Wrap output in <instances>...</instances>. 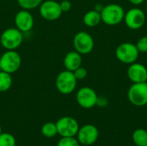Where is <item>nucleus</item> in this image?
<instances>
[{"instance_id": "1", "label": "nucleus", "mask_w": 147, "mask_h": 146, "mask_svg": "<svg viewBox=\"0 0 147 146\" xmlns=\"http://www.w3.org/2000/svg\"><path fill=\"white\" fill-rule=\"evenodd\" d=\"M102 22L109 26H115L124 20L125 10L123 7L118 3H110L103 6L101 10Z\"/></svg>"}, {"instance_id": "2", "label": "nucleus", "mask_w": 147, "mask_h": 146, "mask_svg": "<svg viewBox=\"0 0 147 146\" xmlns=\"http://www.w3.org/2000/svg\"><path fill=\"white\" fill-rule=\"evenodd\" d=\"M140 52L135 44L131 42H123L115 49L116 59L125 65H131L137 61Z\"/></svg>"}, {"instance_id": "3", "label": "nucleus", "mask_w": 147, "mask_h": 146, "mask_svg": "<svg viewBox=\"0 0 147 146\" xmlns=\"http://www.w3.org/2000/svg\"><path fill=\"white\" fill-rule=\"evenodd\" d=\"M78 80L72 71L65 70L59 73L55 80L57 90L63 95H69L74 92L77 87Z\"/></svg>"}, {"instance_id": "4", "label": "nucleus", "mask_w": 147, "mask_h": 146, "mask_svg": "<svg viewBox=\"0 0 147 146\" xmlns=\"http://www.w3.org/2000/svg\"><path fill=\"white\" fill-rule=\"evenodd\" d=\"M23 33L16 28H9L0 35V43L6 50H16L22 43Z\"/></svg>"}, {"instance_id": "5", "label": "nucleus", "mask_w": 147, "mask_h": 146, "mask_svg": "<svg viewBox=\"0 0 147 146\" xmlns=\"http://www.w3.org/2000/svg\"><path fill=\"white\" fill-rule=\"evenodd\" d=\"M22 65V58L16 50H6L0 57V69L9 74L16 72Z\"/></svg>"}, {"instance_id": "6", "label": "nucleus", "mask_w": 147, "mask_h": 146, "mask_svg": "<svg viewBox=\"0 0 147 146\" xmlns=\"http://www.w3.org/2000/svg\"><path fill=\"white\" fill-rule=\"evenodd\" d=\"M128 101L136 107L147 104V82L133 83L127 90Z\"/></svg>"}, {"instance_id": "7", "label": "nucleus", "mask_w": 147, "mask_h": 146, "mask_svg": "<svg viewBox=\"0 0 147 146\" xmlns=\"http://www.w3.org/2000/svg\"><path fill=\"white\" fill-rule=\"evenodd\" d=\"M72 44L75 51L81 55H84L92 52L94 48V39L89 33L80 31L74 35Z\"/></svg>"}, {"instance_id": "8", "label": "nucleus", "mask_w": 147, "mask_h": 146, "mask_svg": "<svg viewBox=\"0 0 147 146\" xmlns=\"http://www.w3.org/2000/svg\"><path fill=\"white\" fill-rule=\"evenodd\" d=\"M123 21L128 28L132 30H138L145 25L146 15L141 9L132 8L125 12Z\"/></svg>"}, {"instance_id": "9", "label": "nucleus", "mask_w": 147, "mask_h": 146, "mask_svg": "<svg viewBox=\"0 0 147 146\" xmlns=\"http://www.w3.org/2000/svg\"><path fill=\"white\" fill-rule=\"evenodd\" d=\"M55 124L58 134L61 137H76L80 127L77 120L70 116H65L59 119Z\"/></svg>"}, {"instance_id": "10", "label": "nucleus", "mask_w": 147, "mask_h": 146, "mask_svg": "<svg viewBox=\"0 0 147 146\" xmlns=\"http://www.w3.org/2000/svg\"><path fill=\"white\" fill-rule=\"evenodd\" d=\"M39 12L40 16L48 22L58 20L63 13L60 9L59 2L55 0L43 1L39 7Z\"/></svg>"}, {"instance_id": "11", "label": "nucleus", "mask_w": 147, "mask_h": 146, "mask_svg": "<svg viewBox=\"0 0 147 146\" xmlns=\"http://www.w3.org/2000/svg\"><path fill=\"white\" fill-rule=\"evenodd\" d=\"M78 104L85 109H90L97 104L98 96L96 92L90 87L80 88L76 95Z\"/></svg>"}, {"instance_id": "12", "label": "nucleus", "mask_w": 147, "mask_h": 146, "mask_svg": "<svg viewBox=\"0 0 147 146\" xmlns=\"http://www.w3.org/2000/svg\"><path fill=\"white\" fill-rule=\"evenodd\" d=\"M99 138V131L97 127L91 124L84 125L79 127L77 133V139L80 145H92Z\"/></svg>"}, {"instance_id": "13", "label": "nucleus", "mask_w": 147, "mask_h": 146, "mask_svg": "<svg viewBox=\"0 0 147 146\" xmlns=\"http://www.w3.org/2000/svg\"><path fill=\"white\" fill-rule=\"evenodd\" d=\"M34 24V19L29 10L21 9L15 15V25L22 33H27L32 30Z\"/></svg>"}, {"instance_id": "14", "label": "nucleus", "mask_w": 147, "mask_h": 146, "mask_svg": "<svg viewBox=\"0 0 147 146\" xmlns=\"http://www.w3.org/2000/svg\"><path fill=\"white\" fill-rule=\"evenodd\" d=\"M127 75L133 83L147 82V68L140 63L134 62L129 65Z\"/></svg>"}, {"instance_id": "15", "label": "nucleus", "mask_w": 147, "mask_h": 146, "mask_svg": "<svg viewBox=\"0 0 147 146\" xmlns=\"http://www.w3.org/2000/svg\"><path fill=\"white\" fill-rule=\"evenodd\" d=\"M82 55L77 51L69 52L64 58V66L65 70L70 71H74L76 69L82 66Z\"/></svg>"}, {"instance_id": "16", "label": "nucleus", "mask_w": 147, "mask_h": 146, "mask_svg": "<svg viewBox=\"0 0 147 146\" xmlns=\"http://www.w3.org/2000/svg\"><path fill=\"white\" fill-rule=\"evenodd\" d=\"M83 22L85 26L90 28H94L102 22L101 13L96 11V9L90 10L84 14L83 17Z\"/></svg>"}, {"instance_id": "17", "label": "nucleus", "mask_w": 147, "mask_h": 146, "mask_svg": "<svg viewBox=\"0 0 147 146\" xmlns=\"http://www.w3.org/2000/svg\"><path fill=\"white\" fill-rule=\"evenodd\" d=\"M132 139L136 146H147V131L143 128L136 129L133 133Z\"/></svg>"}, {"instance_id": "18", "label": "nucleus", "mask_w": 147, "mask_h": 146, "mask_svg": "<svg viewBox=\"0 0 147 146\" xmlns=\"http://www.w3.org/2000/svg\"><path fill=\"white\" fill-rule=\"evenodd\" d=\"M13 79L11 74L3 71H0V92L8 91L12 86Z\"/></svg>"}, {"instance_id": "19", "label": "nucleus", "mask_w": 147, "mask_h": 146, "mask_svg": "<svg viewBox=\"0 0 147 146\" xmlns=\"http://www.w3.org/2000/svg\"><path fill=\"white\" fill-rule=\"evenodd\" d=\"M41 133L44 137L51 139L58 134L56 124L53 122H47L41 127Z\"/></svg>"}, {"instance_id": "20", "label": "nucleus", "mask_w": 147, "mask_h": 146, "mask_svg": "<svg viewBox=\"0 0 147 146\" xmlns=\"http://www.w3.org/2000/svg\"><path fill=\"white\" fill-rule=\"evenodd\" d=\"M18 5L22 9L32 10L36 8H39L43 0H16Z\"/></svg>"}, {"instance_id": "21", "label": "nucleus", "mask_w": 147, "mask_h": 146, "mask_svg": "<svg viewBox=\"0 0 147 146\" xmlns=\"http://www.w3.org/2000/svg\"><path fill=\"white\" fill-rule=\"evenodd\" d=\"M0 146H16V139L10 133H2L0 134Z\"/></svg>"}, {"instance_id": "22", "label": "nucleus", "mask_w": 147, "mask_h": 146, "mask_svg": "<svg viewBox=\"0 0 147 146\" xmlns=\"http://www.w3.org/2000/svg\"><path fill=\"white\" fill-rule=\"evenodd\" d=\"M57 146H80V144L75 137H61Z\"/></svg>"}, {"instance_id": "23", "label": "nucleus", "mask_w": 147, "mask_h": 146, "mask_svg": "<svg viewBox=\"0 0 147 146\" xmlns=\"http://www.w3.org/2000/svg\"><path fill=\"white\" fill-rule=\"evenodd\" d=\"M140 53H146L147 52V35H145L143 37H141L140 39H139V40L137 41V43L135 44Z\"/></svg>"}, {"instance_id": "24", "label": "nucleus", "mask_w": 147, "mask_h": 146, "mask_svg": "<svg viewBox=\"0 0 147 146\" xmlns=\"http://www.w3.org/2000/svg\"><path fill=\"white\" fill-rule=\"evenodd\" d=\"M76 79L77 80H84V78H86L87 75H88V71L87 70L83 67V66H80L78 67V69H76L74 71H72Z\"/></svg>"}, {"instance_id": "25", "label": "nucleus", "mask_w": 147, "mask_h": 146, "mask_svg": "<svg viewBox=\"0 0 147 146\" xmlns=\"http://www.w3.org/2000/svg\"><path fill=\"white\" fill-rule=\"evenodd\" d=\"M59 5L62 12H67L71 9V3L69 0H62L59 2Z\"/></svg>"}, {"instance_id": "26", "label": "nucleus", "mask_w": 147, "mask_h": 146, "mask_svg": "<svg viewBox=\"0 0 147 146\" xmlns=\"http://www.w3.org/2000/svg\"><path fill=\"white\" fill-rule=\"evenodd\" d=\"M145 1H146V0H129V2H130L132 4L136 5V6L140 5V4H141V3H143Z\"/></svg>"}, {"instance_id": "27", "label": "nucleus", "mask_w": 147, "mask_h": 146, "mask_svg": "<svg viewBox=\"0 0 147 146\" xmlns=\"http://www.w3.org/2000/svg\"><path fill=\"white\" fill-rule=\"evenodd\" d=\"M2 133V127H1V126H0V134Z\"/></svg>"}, {"instance_id": "28", "label": "nucleus", "mask_w": 147, "mask_h": 146, "mask_svg": "<svg viewBox=\"0 0 147 146\" xmlns=\"http://www.w3.org/2000/svg\"><path fill=\"white\" fill-rule=\"evenodd\" d=\"M146 13H147V3H146Z\"/></svg>"}, {"instance_id": "29", "label": "nucleus", "mask_w": 147, "mask_h": 146, "mask_svg": "<svg viewBox=\"0 0 147 146\" xmlns=\"http://www.w3.org/2000/svg\"><path fill=\"white\" fill-rule=\"evenodd\" d=\"M6 1H12V0H6Z\"/></svg>"}, {"instance_id": "30", "label": "nucleus", "mask_w": 147, "mask_h": 146, "mask_svg": "<svg viewBox=\"0 0 147 146\" xmlns=\"http://www.w3.org/2000/svg\"><path fill=\"white\" fill-rule=\"evenodd\" d=\"M0 71H1V69H0Z\"/></svg>"}]
</instances>
